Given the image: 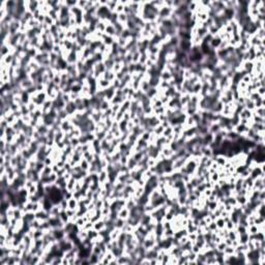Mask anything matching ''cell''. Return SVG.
Segmentation results:
<instances>
[{
	"instance_id": "6da1fadb",
	"label": "cell",
	"mask_w": 265,
	"mask_h": 265,
	"mask_svg": "<svg viewBox=\"0 0 265 265\" xmlns=\"http://www.w3.org/2000/svg\"><path fill=\"white\" fill-rule=\"evenodd\" d=\"M118 218H122V220H127L130 218V209L127 207H122L121 209L118 211Z\"/></svg>"
}]
</instances>
